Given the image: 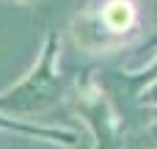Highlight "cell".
Instances as JSON below:
<instances>
[{
	"mask_svg": "<svg viewBox=\"0 0 157 149\" xmlns=\"http://www.w3.org/2000/svg\"><path fill=\"white\" fill-rule=\"evenodd\" d=\"M105 19H108V25L116 28V30L127 28L130 19H132V8H130V3H124V0H113V3L105 8Z\"/></svg>",
	"mask_w": 157,
	"mask_h": 149,
	"instance_id": "1",
	"label": "cell"
}]
</instances>
